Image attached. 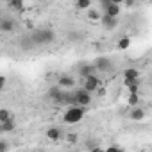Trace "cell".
Masks as SVG:
<instances>
[{
    "mask_svg": "<svg viewBox=\"0 0 152 152\" xmlns=\"http://www.w3.org/2000/svg\"><path fill=\"white\" fill-rule=\"evenodd\" d=\"M84 113H86V107H83L79 104H70L64 111L63 120H64V124H77L84 118Z\"/></svg>",
    "mask_w": 152,
    "mask_h": 152,
    "instance_id": "obj_1",
    "label": "cell"
},
{
    "mask_svg": "<svg viewBox=\"0 0 152 152\" xmlns=\"http://www.w3.org/2000/svg\"><path fill=\"white\" fill-rule=\"evenodd\" d=\"M32 41H34V43H39V45H47V43L54 41V32H52L50 29H39V31L34 32Z\"/></svg>",
    "mask_w": 152,
    "mask_h": 152,
    "instance_id": "obj_2",
    "label": "cell"
},
{
    "mask_svg": "<svg viewBox=\"0 0 152 152\" xmlns=\"http://www.w3.org/2000/svg\"><path fill=\"white\" fill-rule=\"evenodd\" d=\"M73 100H75V104H79L83 107H88L91 104V93L86 91L84 88L83 90H77V91L73 93Z\"/></svg>",
    "mask_w": 152,
    "mask_h": 152,
    "instance_id": "obj_3",
    "label": "cell"
},
{
    "mask_svg": "<svg viewBox=\"0 0 152 152\" xmlns=\"http://www.w3.org/2000/svg\"><path fill=\"white\" fill-rule=\"evenodd\" d=\"M100 84H102V83H100V79L97 77L95 73H91V75H88V77H84V90L90 91V93H93Z\"/></svg>",
    "mask_w": 152,
    "mask_h": 152,
    "instance_id": "obj_4",
    "label": "cell"
},
{
    "mask_svg": "<svg viewBox=\"0 0 152 152\" xmlns=\"http://www.w3.org/2000/svg\"><path fill=\"white\" fill-rule=\"evenodd\" d=\"M93 66H95L97 72H109L113 68V61L109 57H97L95 63H93Z\"/></svg>",
    "mask_w": 152,
    "mask_h": 152,
    "instance_id": "obj_5",
    "label": "cell"
},
{
    "mask_svg": "<svg viewBox=\"0 0 152 152\" xmlns=\"http://www.w3.org/2000/svg\"><path fill=\"white\" fill-rule=\"evenodd\" d=\"M120 11H122L120 4H113V2H109V4H106V6H104V15L118 16V15H120Z\"/></svg>",
    "mask_w": 152,
    "mask_h": 152,
    "instance_id": "obj_6",
    "label": "cell"
},
{
    "mask_svg": "<svg viewBox=\"0 0 152 152\" xmlns=\"http://www.w3.org/2000/svg\"><path fill=\"white\" fill-rule=\"evenodd\" d=\"M124 81H140V72L136 68H127L124 70Z\"/></svg>",
    "mask_w": 152,
    "mask_h": 152,
    "instance_id": "obj_7",
    "label": "cell"
},
{
    "mask_svg": "<svg viewBox=\"0 0 152 152\" xmlns=\"http://www.w3.org/2000/svg\"><path fill=\"white\" fill-rule=\"evenodd\" d=\"M73 84H75V79L72 77V75H61L59 81H57L59 88H72Z\"/></svg>",
    "mask_w": 152,
    "mask_h": 152,
    "instance_id": "obj_8",
    "label": "cell"
},
{
    "mask_svg": "<svg viewBox=\"0 0 152 152\" xmlns=\"http://www.w3.org/2000/svg\"><path fill=\"white\" fill-rule=\"evenodd\" d=\"M100 22H102V25L106 27V29H115L116 27V16H109V15H104V16H100Z\"/></svg>",
    "mask_w": 152,
    "mask_h": 152,
    "instance_id": "obj_9",
    "label": "cell"
},
{
    "mask_svg": "<svg viewBox=\"0 0 152 152\" xmlns=\"http://www.w3.org/2000/svg\"><path fill=\"white\" fill-rule=\"evenodd\" d=\"M131 120H136V122H140V120H143L145 118V109H141L140 106H132V109H131Z\"/></svg>",
    "mask_w": 152,
    "mask_h": 152,
    "instance_id": "obj_10",
    "label": "cell"
},
{
    "mask_svg": "<svg viewBox=\"0 0 152 152\" xmlns=\"http://www.w3.org/2000/svg\"><path fill=\"white\" fill-rule=\"evenodd\" d=\"M16 129V124H15V118H9L6 122H0V132H11Z\"/></svg>",
    "mask_w": 152,
    "mask_h": 152,
    "instance_id": "obj_11",
    "label": "cell"
},
{
    "mask_svg": "<svg viewBox=\"0 0 152 152\" xmlns=\"http://www.w3.org/2000/svg\"><path fill=\"white\" fill-rule=\"evenodd\" d=\"M7 7L15 13H22L25 7H23V0H7Z\"/></svg>",
    "mask_w": 152,
    "mask_h": 152,
    "instance_id": "obj_12",
    "label": "cell"
},
{
    "mask_svg": "<svg viewBox=\"0 0 152 152\" xmlns=\"http://www.w3.org/2000/svg\"><path fill=\"white\" fill-rule=\"evenodd\" d=\"M47 138L52 140V141H59V140L63 138V132H61V129H57V127H50V129L47 131Z\"/></svg>",
    "mask_w": 152,
    "mask_h": 152,
    "instance_id": "obj_13",
    "label": "cell"
},
{
    "mask_svg": "<svg viewBox=\"0 0 152 152\" xmlns=\"http://www.w3.org/2000/svg\"><path fill=\"white\" fill-rule=\"evenodd\" d=\"M15 29V22L13 20H0V31H4V32H9Z\"/></svg>",
    "mask_w": 152,
    "mask_h": 152,
    "instance_id": "obj_14",
    "label": "cell"
},
{
    "mask_svg": "<svg viewBox=\"0 0 152 152\" xmlns=\"http://www.w3.org/2000/svg\"><path fill=\"white\" fill-rule=\"evenodd\" d=\"M95 72H97V70H95V66H90V64H86V66L79 68L81 77H88V75H91V73H95Z\"/></svg>",
    "mask_w": 152,
    "mask_h": 152,
    "instance_id": "obj_15",
    "label": "cell"
},
{
    "mask_svg": "<svg viewBox=\"0 0 152 152\" xmlns=\"http://www.w3.org/2000/svg\"><path fill=\"white\" fill-rule=\"evenodd\" d=\"M129 47H131V38H127V36H125V38H120L118 48H120V50H127Z\"/></svg>",
    "mask_w": 152,
    "mask_h": 152,
    "instance_id": "obj_16",
    "label": "cell"
},
{
    "mask_svg": "<svg viewBox=\"0 0 152 152\" xmlns=\"http://www.w3.org/2000/svg\"><path fill=\"white\" fill-rule=\"evenodd\" d=\"M138 102H140V95H138V93H129V97H127V104L132 107V106H138Z\"/></svg>",
    "mask_w": 152,
    "mask_h": 152,
    "instance_id": "obj_17",
    "label": "cell"
},
{
    "mask_svg": "<svg viewBox=\"0 0 152 152\" xmlns=\"http://www.w3.org/2000/svg\"><path fill=\"white\" fill-rule=\"evenodd\" d=\"M9 118H13V113H11L9 109L2 107V109H0V122H6V120H9Z\"/></svg>",
    "mask_w": 152,
    "mask_h": 152,
    "instance_id": "obj_18",
    "label": "cell"
},
{
    "mask_svg": "<svg viewBox=\"0 0 152 152\" xmlns=\"http://www.w3.org/2000/svg\"><path fill=\"white\" fill-rule=\"evenodd\" d=\"M75 6H77V9H90L91 7V0H77Z\"/></svg>",
    "mask_w": 152,
    "mask_h": 152,
    "instance_id": "obj_19",
    "label": "cell"
},
{
    "mask_svg": "<svg viewBox=\"0 0 152 152\" xmlns=\"http://www.w3.org/2000/svg\"><path fill=\"white\" fill-rule=\"evenodd\" d=\"M88 18H90L91 22H99V20H100V13H99L97 9H88Z\"/></svg>",
    "mask_w": 152,
    "mask_h": 152,
    "instance_id": "obj_20",
    "label": "cell"
},
{
    "mask_svg": "<svg viewBox=\"0 0 152 152\" xmlns=\"http://www.w3.org/2000/svg\"><path fill=\"white\" fill-rule=\"evenodd\" d=\"M129 93H140V83H134V84H129L127 86Z\"/></svg>",
    "mask_w": 152,
    "mask_h": 152,
    "instance_id": "obj_21",
    "label": "cell"
},
{
    "mask_svg": "<svg viewBox=\"0 0 152 152\" xmlns=\"http://www.w3.org/2000/svg\"><path fill=\"white\" fill-rule=\"evenodd\" d=\"M93 93H95L97 97H104V95H106V88H104V86L100 84V86H99V88H97V90H95Z\"/></svg>",
    "mask_w": 152,
    "mask_h": 152,
    "instance_id": "obj_22",
    "label": "cell"
},
{
    "mask_svg": "<svg viewBox=\"0 0 152 152\" xmlns=\"http://www.w3.org/2000/svg\"><path fill=\"white\" fill-rule=\"evenodd\" d=\"M7 148H9V143H6V141L0 140V152H4V150H7Z\"/></svg>",
    "mask_w": 152,
    "mask_h": 152,
    "instance_id": "obj_23",
    "label": "cell"
},
{
    "mask_svg": "<svg viewBox=\"0 0 152 152\" xmlns=\"http://www.w3.org/2000/svg\"><path fill=\"white\" fill-rule=\"evenodd\" d=\"M4 86H6V77H4V75H0V91L4 90Z\"/></svg>",
    "mask_w": 152,
    "mask_h": 152,
    "instance_id": "obj_24",
    "label": "cell"
},
{
    "mask_svg": "<svg viewBox=\"0 0 152 152\" xmlns=\"http://www.w3.org/2000/svg\"><path fill=\"white\" fill-rule=\"evenodd\" d=\"M66 138H68V141H72V143H73V141H77V134H68Z\"/></svg>",
    "mask_w": 152,
    "mask_h": 152,
    "instance_id": "obj_25",
    "label": "cell"
},
{
    "mask_svg": "<svg viewBox=\"0 0 152 152\" xmlns=\"http://www.w3.org/2000/svg\"><path fill=\"white\" fill-rule=\"evenodd\" d=\"M107 150H109V152H122V148H120V147H109Z\"/></svg>",
    "mask_w": 152,
    "mask_h": 152,
    "instance_id": "obj_26",
    "label": "cell"
},
{
    "mask_svg": "<svg viewBox=\"0 0 152 152\" xmlns=\"http://www.w3.org/2000/svg\"><path fill=\"white\" fill-rule=\"evenodd\" d=\"M111 2H113V4H120V6H122V4H124V0H111Z\"/></svg>",
    "mask_w": 152,
    "mask_h": 152,
    "instance_id": "obj_27",
    "label": "cell"
}]
</instances>
